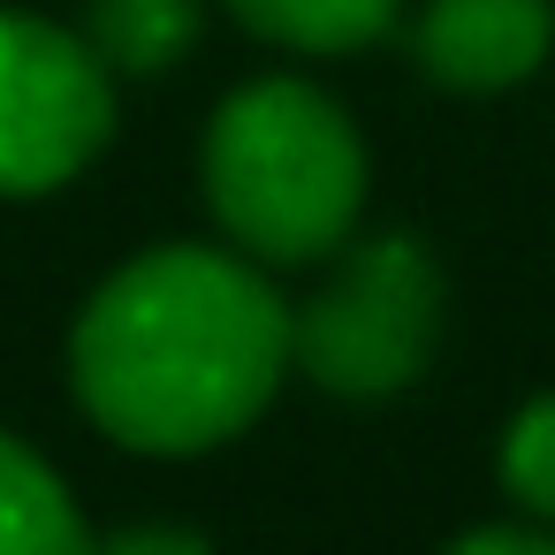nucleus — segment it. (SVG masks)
<instances>
[{"label":"nucleus","mask_w":555,"mask_h":555,"mask_svg":"<svg viewBox=\"0 0 555 555\" xmlns=\"http://www.w3.org/2000/svg\"><path fill=\"white\" fill-rule=\"evenodd\" d=\"M289 373V305L259 267L160 244L92 289L69 380L100 434L138 456H198L244 434Z\"/></svg>","instance_id":"1"},{"label":"nucleus","mask_w":555,"mask_h":555,"mask_svg":"<svg viewBox=\"0 0 555 555\" xmlns=\"http://www.w3.org/2000/svg\"><path fill=\"white\" fill-rule=\"evenodd\" d=\"M206 198L251 259L305 267L350 236L365 206V145L327 92L259 77L229 92L206 130Z\"/></svg>","instance_id":"2"},{"label":"nucleus","mask_w":555,"mask_h":555,"mask_svg":"<svg viewBox=\"0 0 555 555\" xmlns=\"http://www.w3.org/2000/svg\"><path fill=\"white\" fill-rule=\"evenodd\" d=\"M441 343V267L418 236H365L343 251L327 289L289 312V365H305L327 396L380 403L426 373Z\"/></svg>","instance_id":"3"},{"label":"nucleus","mask_w":555,"mask_h":555,"mask_svg":"<svg viewBox=\"0 0 555 555\" xmlns=\"http://www.w3.org/2000/svg\"><path fill=\"white\" fill-rule=\"evenodd\" d=\"M115 138V69L92 39L0 9V198L62 191Z\"/></svg>","instance_id":"4"},{"label":"nucleus","mask_w":555,"mask_h":555,"mask_svg":"<svg viewBox=\"0 0 555 555\" xmlns=\"http://www.w3.org/2000/svg\"><path fill=\"white\" fill-rule=\"evenodd\" d=\"M555 47L547 0H426L418 69L449 92H509Z\"/></svg>","instance_id":"5"},{"label":"nucleus","mask_w":555,"mask_h":555,"mask_svg":"<svg viewBox=\"0 0 555 555\" xmlns=\"http://www.w3.org/2000/svg\"><path fill=\"white\" fill-rule=\"evenodd\" d=\"M85 547V517L62 472L0 426V555H69Z\"/></svg>","instance_id":"6"},{"label":"nucleus","mask_w":555,"mask_h":555,"mask_svg":"<svg viewBox=\"0 0 555 555\" xmlns=\"http://www.w3.org/2000/svg\"><path fill=\"white\" fill-rule=\"evenodd\" d=\"M85 39L115 77H160L198 39V0H92Z\"/></svg>","instance_id":"7"},{"label":"nucleus","mask_w":555,"mask_h":555,"mask_svg":"<svg viewBox=\"0 0 555 555\" xmlns=\"http://www.w3.org/2000/svg\"><path fill=\"white\" fill-rule=\"evenodd\" d=\"M229 9L244 31L297 54H350L396 24V0H229Z\"/></svg>","instance_id":"8"},{"label":"nucleus","mask_w":555,"mask_h":555,"mask_svg":"<svg viewBox=\"0 0 555 555\" xmlns=\"http://www.w3.org/2000/svg\"><path fill=\"white\" fill-rule=\"evenodd\" d=\"M502 487L509 502L555 532V396H532L502 434Z\"/></svg>","instance_id":"9"},{"label":"nucleus","mask_w":555,"mask_h":555,"mask_svg":"<svg viewBox=\"0 0 555 555\" xmlns=\"http://www.w3.org/2000/svg\"><path fill=\"white\" fill-rule=\"evenodd\" d=\"M456 547H509V555H540V547H547V525H479V532H464Z\"/></svg>","instance_id":"10"},{"label":"nucleus","mask_w":555,"mask_h":555,"mask_svg":"<svg viewBox=\"0 0 555 555\" xmlns=\"http://www.w3.org/2000/svg\"><path fill=\"white\" fill-rule=\"evenodd\" d=\"M115 547H206L198 532H168V525H153V532H115Z\"/></svg>","instance_id":"11"}]
</instances>
